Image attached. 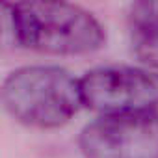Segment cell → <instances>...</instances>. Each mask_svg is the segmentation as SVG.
<instances>
[{
  "label": "cell",
  "instance_id": "6da1fadb",
  "mask_svg": "<svg viewBox=\"0 0 158 158\" xmlns=\"http://www.w3.org/2000/svg\"><path fill=\"white\" fill-rule=\"evenodd\" d=\"M15 26L19 45L47 54H89L106 41L97 17L69 0H19Z\"/></svg>",
  "mask_w": 158,
  "mask_h": 158
},
{
  "label": "cell",
  "instance_id": "7a4b0ae2",
  "mask_svg": "<svg viewBox=\"0 0 158 158\" xmlns=\"http://www.w3.org/2000/svg\"><path fill=\"white\" fill-rule=\"evenodd\" d=\"M0 101L19 123L56 128L80 110V84L61 67L28 65L13 71L0 88Z\"/></svg>",
  "mask_w": 158,
  "mask_h": 158
},
{
  "label": "cell",
  "instance_id": "3957f363",
  "mask_svg": "<svg viewBox=\"0 0 158 158\" xmlns=\"http://www.w3.org/2000/svg\"><path fill=\"white\" fill-rule=\"evenodd\" d=\"M78 84L82 104L104 115L158 110V73L154 69L97 67L88 71Z\"/></svg>",
  "mask_w": 158,
  "mask_h": 158
},
{
  "label": "cell",
  "instance_id": "277c9868",
  "mask_svg": "<svg viewBox=\"0 0 158 158\" xmlns=\"http://www.w3.org/2000/svg\"><path fill=\"white\" fill-rule=\"evenodd\" d=\"M86 158H158V110L108 114L80 134Z\"/></svg>",
  "mask_w": 158,
  "mask_h": 158
},
{
  "label": "cell",
  "instance_id": "5b68a950",
  "mask_svg": "<svg viewBox=\"0 0 158 158\" xmlns=\"http://www.w3.org/2000/svg\"><path fill=\"white\" fill-rule=\"evenodd\" d=\"M128 23L132 34L158 35V0H134Z\"/></svg>",
  "mask_w": 158,
  "mask_h": 158
},
{
  "label": "cell",
  "instance_id": "8992f818",
  "mask_svg": "<svg viewBox=\"0 0 158 158\" xmlns=\"http://www.w3.org/2000/svg\"><path fill=\"white\" fill-rule=\"evenodd\" d=\"M17 26H15V4L10 0H0V50L17 47Z\"/></svg>",
  "mask_w": 158,
  "mask_h": 158
},
{
  "label": "cell",
  "instance_id": "52a82bcc",
  "mask_svg": "<svg viewBox=\"0 0 158 158\" xmlns=\"http://www.w3.org/2000/svg\"><path fill=\"white\" fill-rule=\"evenodd\" d=\"M132 50L143 65L158 71V35L132 34Z\"/></svg>",
  "mask_w": 158,
  "mask_h": 158
}]
</instances>
